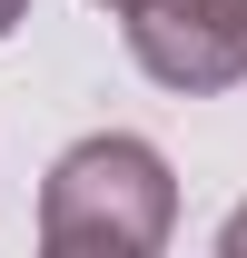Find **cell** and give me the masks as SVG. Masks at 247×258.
I'll return each mask as SVG.
<instances>
[{"mask_svg": "<svg viewBox=\"0 0 247 258\" xmlns=\"http://www.w3.org/2000/svg\"><path fill=\"white\" fill-rule=\"evenodd\" d=\"M178 219V179L149 139H79L40 189V248L60 258H149Z\"/></svg>", "mask_w": 247, "mask_h": 258, "instance_id": "6da1fadb", "label": "cell"}, {"mask_svg": "<svg viewBox=\"0 0 247 258\" xmlns=\"http://www.w3.org/2000/svg\"><path fill=\"white\" fill-rule=\"evenodd\" d=\"M129 50L168 90H227L247 80V0H139Z\"/></svg>", "mask_w": 247, "mask_h": 258, "instance_id": "7a4b0ae2", "label": "cell"}, {"mask_svg": "<svg viewBox=\"0 0 247 258\" xmlns=\"http://www.w3.org/2000/svg\"><path fill=\"white\" fill-rule=\"evenodd\" d=\"M227 258H247V209H237V219H227Z\"/></svg>", "mask_w": 247, "mask_h": 258, "instance_id": "3957f363", "label": "cell"}, {"mask_svg": "<svg viewBox=\"0 0 247 258\" xmlns=\"http://www.w3.org/2000/svg\"><path fill=\"white\" fill-rule=\"evenodd\" d=\"M20 10H30V0H0V30H20Z\"/></svg>", "mask_w": 247, "mask_h": 258, "instance_id": "277c9868", "label": "cell"}, {"mask_svg": "<svg viewBox=\"0 0 247 258\" xmlns=\"http://www.w3.org/2000/svg\"><path fill=\"white\" fill-rule=\"evenodd\" d=\"M109 10H119V20H129V10H139V0H109Z\"/></svg>", "mask_w": 247, "mask_h": 258, "instance_id": "5b68a950", "label": "cell"}]
</instances>
